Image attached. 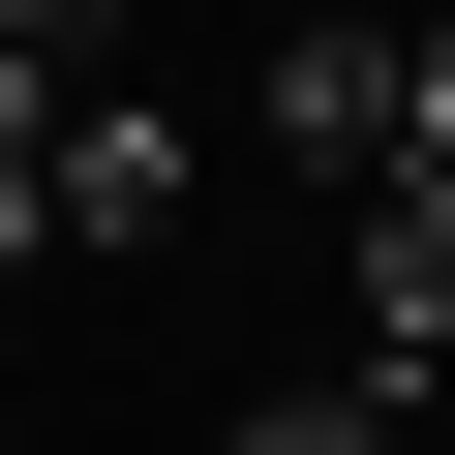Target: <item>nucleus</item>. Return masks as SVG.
I'll return each instance as SVG.
<instances>
[{
	"label": "nucleus",
	"mask_w": 455,
	"mask_h": 455,
	"mask_svg": "<svg viewBox=\"0 0 455 455\" xmlns=\"http://www.w3.org/2000/svg\"><path fill=\"white\" fill-rule=\"evenodd\" d=\"M425 395H364V364H304V395H243V425H212V455H395Z\"/></svg>",
	"instance_id": "nucleus-4"
},
{
	"label": "nucleus",
	"mask_w": 455,
	"mask_h": 455,
	"mask_svg": "<svg viewBox=\"0 0 455 455\" xmlns=\"http://www.w3.org/2000/svg\"><path fill=\"white\" fill-rule=\"evenodd\" d=\"M455 364V182H364V395Z\"/></svg>",
	"instance_id": "nucleus-3"
},
{
	"label": "nucleus",
	"mask_w": 455,
	"mask_h": 455,
	"mask_svg": "<svg viewBox=\"0 0 455 455\" xmlns=\"http://www.w3.org/2000/svg\"><path fill=\"white\" fill-rule=\"evenodd\" d=\"M395 61H425V152H395V182H455V31H395Z\"/></svg>",
	"instance_id": "nucleus-6"
},
{
	"label": "nucleus",
	"mask_w": 455,
	"mask_h": 455,
	"mask_svg": "<svg viewBox=\"0 0 455 455\" xmlns=\"http://www.w3.org/2000/svg\"><path fill=\"white\" fill-rule=\"evenodd\" d=\"M243 122H274V152H304V182L364 212V182L425 152V61H395V31H274V61H243Z\"/></svg>",
	"instance_id": "nucleus-1"
},
{
	"label": "nucleus",
	"mask_w": 455,
	"mask_h": 455,
	"mask_svg": "<svg viewBox=\"0 0 455 455\" xmlns=\"http://www.w3.org/2000/svg\"><path fill=\"white\" fill-rule=\"evenodd\" d=\"M31 182H61V243H152V212H182V122H152V92H61Z\"/></svg>",
	"instance_id": "nucleus-2"
},
{
	"label": "nucleus",
	"mask_w": 455,
	"mask_h": 455,
	"mask_svg": "<svg viewBox=\"0 0 455 455\" xmlns=\"http://www.w3.org/2000/svg\"><path fill=\"white\" fill-rule=\"evenodd\" d=\"M61 92H92V0H0V152H31Z\"/></svg>",
	"instance_id": "nucleus-5"
},
{
	"label": "nucleus",
	"mask_w": 455,
	"mask_h": 455,
	"mask_svg": "<svg viewBox=\"0 0 455 455\" xmlns=\"http://www.w3.org/2000/svg\"><path fill=\"white\" fill-rule=\"evenodd\" d=\"M31 243H61V182H31V152H0V274H31Z\"/></svg>",
	"instance_id": "nucleus-7"
}]
</instances>
